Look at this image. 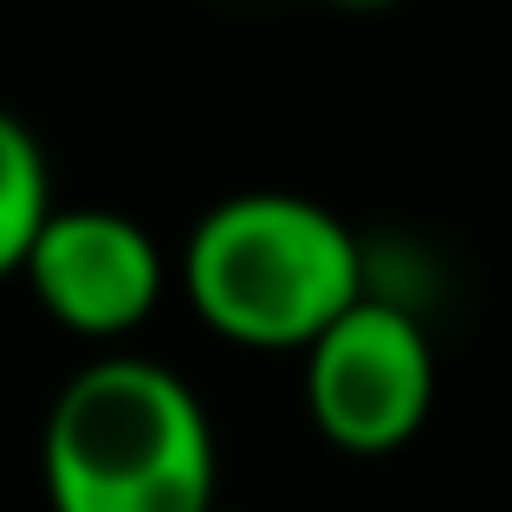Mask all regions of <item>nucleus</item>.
I'll use <instances>...</instances> for the list:
<instances>
[{
	"instance_id": "5",
	"label": "nucleus",
	"mask_w": 512,
	"mask_h": 512,
	"mask_svg": "<svg viewBox=\"0 0 512 512\" xmlns=\"http://www.w3.org/2000/svg\"><path fill=\"white\" fill-rule=\"evenodd\" d=\"M46 221H52L46 150H39V137L13 111H0V279L26 273Z\"/></svg>"
},
{
	"instance_id": "4",
	"label": "nucleus",
	"mask_w": 512,
	"mask_h": 512,
	"mask_svg": "<svg viewBox=\"0 0 512 512\" xmlns=\"http://www.w3.org/2000/svg\"><path fill=\"white\" fill-rule=\"evenodd\" d=\"M26 286L78 338H124L163 299V247L143 234L130 214L111 208H52Z\"/></svg>"
},
{
	"instance_id": "1",
	"label": "nucleus",
	"mask_w": 512,
	"mask_h": 512,
	"mask_svg": "<svg viewBox=\"0 0 512 512\" xmlns=\"http://www.w3.org/2000/svg\"><path fill=\"white\" fill-rule=\"evenodd\" d=\"M52 512H208L214 428L201 396L150 357H98L46 415Z\"/></svg>"
},
{
	"instance_id": "6",
	"label": "nucleus",
	"mask_w": 512,
	"mask_h": 512,
	"mask_svg": "<svg viewBox=\"0 0 512 512\" xmlns=\"http://www.w3.org/2000/svg\"><path fill=\"white\" fill-rule=\"evenodd\" d=\"M338 7H389V0H338Z\"/></svg>"
},
{
	"instance_id": "2",
	"label": "nucleus",
	"mask_w": 512,
	"mask_h": 512,
	"mask_svg": "<svg viewBox=\"0 0 512 512\" xmlns=\"http://www.w3.org/2000/svg\"><path fill=\"white\" fill-rule=\"evenodd\" d=\"M195 318L247 350H305L363 299V247L331 208L286 188L227 195L182 247Z\"/></svg>"
},
{
	"instance_id": "7",
	"label": "nucleus",
	"mask_w": 512,
	"mask_h": 512,
	"mask_svg": "<svg viewBox=\"0 0 512 512\" xmlns=\"http://www.w3.org/2000/svg\"><path fill=\"white\" fill-rule=\"evenodd\" d=\"M208 512H227V506H208Z\"/></svg>"
},
{
	"instance_id": "3",
	"label": "nucleus",
	"mask_w": 512,
	"mask_h": 512,
	"mask_svg": "<svg viewBox=\"0 0 512 512\" xmlns=\"http://www.w3.org/2000/svg\"><path fill=\"white\" fill-rule=\"evenodd\" d=\"M305 409L344 454H396L435 409V344L396 299L363 292L305 344Z\"/></svg>"
}]
</instances>
